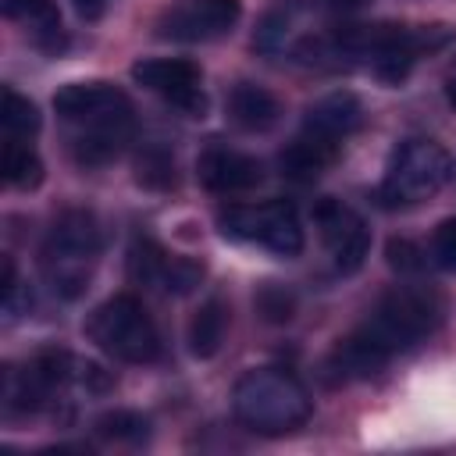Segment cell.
Masks as SVG:
<instances>
[{
  "label": "cell",
  "mask_w": 456,
  "mask_h": 456,
  "mask_svg": "<svg viewBox=\"0 0 456 456\" xmlns=\"http://www.w3.org/2000/svg\"><path fill=\"white\" fill-rule=\"evenodd\" d=\"M53 110L78 128L71 142L78 164H107L132 132V100L110 82H71L57 89Z\"/></svg>",
  "instance_id": "1"
},
{
  "label": "cell",
  "mask_w": 456,
  "mask_h": 456,
  "mask_svg": "<svg viewBox=\"0 0 456 456\" xmlns=\"http://www.w3.org/2000/svg\"><path fill=\"white\" fill-rule=\"evenodd\" d=\"M232 413L256 435H289L310 420L314 399L285 367H256L235 381Z\"/></svg>",
  "instance_id": "2"
},
{
  "label": "cell",
  "mask_w": 456,
  "mask_h": 456,
  "mask_svg": "<svg viewBox=\"0 0 456 456\" xmlns=\"http://www.w3.org/2000/svg\"><path fill=\"white\" fill-rule=\"evenodd\" d=\"M445 25H403V21H378V25H349L335 36V53L370 61L374 75L385 82H399L417 57L435 53L449 43Z\"/></svg>",
  "instance_id": "3"
},
{
  "label": "cell",
  "mask_w": 456,
  "mask_h": 456,
  "mask_svg": "<svg viewBox=\"0 0 456 456\" xmlns=\"http://www.w3.org/2000/svg\"><path fill=\"white\" fill-rule=\"evenodd\" d=\"M100 228L89 210H68L43 246V274L50 289L64 299H78L93 278L96 256H100Z\"/></svg>",
  "instance_id": "4"
},
{
  "label": "cell",
  "mask_w": 456,
  "mask_h": 456,
  "mask_svg": "<svg viewBox=\"0 0 456 456\" xmlns=\"http://www.w3.org/2000/svg\"><path fill=\"white\" fill-rule=\"evenodd\" d=\"M86 335L96 342L107 356L121 363H153L160 356V335L146 306L121 292L103 299L89 317H86Z\"/></svg>",
  "instance_id": "5"
},
{
  "label": "cell",
  "mask_w": 456,
  "mask_h": 456,
  "mask_svg": "<svg viewBox=\"0 0 456 456\" xmlns=\"http://www.w3.org/2000/svg\"><path fill=\"white\" fill-rule=\"evenodd\" d=\"M452 175V157L435 139H403L385 164L378 200L385 207H413L431 200Z\"/></svg>",
  "instance_id": "6"
},
{
  "label": "cell",
  "mask_w": 456,
  "mask_h": 456,
  "mask_svg": "<svg viewBox=\"0 0 456 456\" xmlns=\"http://www.w3.org/2000/svg\"><path fill=\"white\" fill-rule=\"evenodd\" d=\"M438 321H442V296L435 289L395 285L392 292L381 296V303L360 328H367L374 342H381L392 356H399L417 342H424L438 328Z\"/></svg>",
  "instance_id": "7"
},
{
  "label": "cell",
  "mask_w": 456,
  "mask_h": 456,
  "mask_svg": "<svg viewBox=\"0 0 456 456\" xmlns=\"http://www.w3.org/2000/svg\"><path fill=\"white\" fill-rule=\"evenodd\" d=\"M217 224L228 239L256 242L278 256H299L303 253V224L292 203L267 200V203H232L217 210Z\"/></svg>",
  "instance_id": "8"
},
{
  "label": "cell",
  "mask_w": 456,
  "mask_h": 456,
  "mask_svg": "<svg viewBox=\"0 0 456 456\" xmlns=\"http://www.w3.org/2000/svg\"><path fill=\"white\" fill-rule=\"evenodd\" d=\"M314 221L321 228V239H324V246L331 253L335 271L338 274L360 271V264L370 253V228H367V221L353 207H346L342 200H331V196H324L314 207Z\"/></svg>",
  "instance_id": "9"
},
{
  "label": "cell",
  "mask_w": 456,
  "mask_h": 456,
  "mask_svg": "<svg viewBox=\"0 0 456 456\" xmlns=\"http://www.w3.org/2000/svg\"><path fill=\"white\" fill-rule=\"evenodd\" d=\"M242 14V0H178L157 21V36L175 43H207L224 32Z\"/></svg>",
  "instance_id": "10"
},
{
  "label": "cell",
  "mask_w": 456,
  "mask_h": 456,
  "mask_svg": "<svg viewBox=\"0 0 456 456\" xmlns=\"http://www.w3.org/2000/svg\"><path fill=\"white\" fill-rule=\"evenodd\" d=\"M132 78L164 96L167 103L182 107L185 114L200 118L207 110V96H203V75L192 61H182V57H146V61H135L132 64Z\"/></svg>",
  "instance_id": "11"
},
{
  "label": "cell",
  "mask_w": 456,
  "mask_h": 456,
  "mask_svg": "<svg viewBox=\"0 0 456 456\" xmlns=\"http://www.w3.org/2000/svg\"><path fill=\"white\" fill-rule=\"evenodd\" d=\"M196 175L210 192H246L256 189L264 178V167L256 157L228 150V146H210L196 160Z\"/></svg>",
  "instance_id": "12"
},
{
  "label": "cell",
  "mask_w": 456,
  "mask_h": 456,
  "mask_svg": "<svg viewBox=\"0 0 456 456\" xmlns=\"http://www.w3.org/2000/svg\"><path fill=\"white\" fill-rule=\"evenodd\" d=\"M388 363H392V353L381 342H374L367 328H356L331 349V356L324 360V374L328 381H360V378L381 374Z\"/></svg>",
  "instance_id": "13"
},
{
  "label": "cell",
  "mask_w": 456,
  "mask_h": 456,
  "mask_svg": "<svg viewBox=\"0 0 456 456\" xmlns=\"http://www.w3.org/2000/svg\"><path fill=\"white\" fill-rule=\"evenodd\" d=\"M360 125H363V103L349 89H335V93L314 100L303 114V132H314V135H321L328 142H338V146Z\"/></svg>",
  "instance_id": "14"
},
{
  "label": "cell",
  "mask_w": 456,
  "mask_h": 456,
  "mask_svg": "<svg viewBox=\"0 0 456 456\" xmlns=\"http://www.w3.org/2000/svg\"><path fill=\"white\" fill-rule=\"evenodd\" d=\"M338 160V142H328L314 132H299L281 153H278V167L285 178L292 182H314L321 178L331 164Z\"/></svg>",
  "instance_id": "15"
},
{
  "label": "cell",
  "mask_w": 456,
  "mask_h": 456,
  "mask_svg": "<svg viewBox=\"0 0 456 456\" xmlns=\"http://www.w3.org/2000/svg\"><path fill=\"white\" fill-rule=\"evenodd\" d=\"M228 114H232V121H235L239 128H246V132H267V128L278 125L281 107H278L274 93H267L264 86H256V82H239V86H232V93H228Z\"/></svg>",
  "instance_id": "16"
},
{
  "label": "cell",
  "mask_w": 456,
  "mask_h": 456,
  "mask_svg": "<svg viewBox=\"0 0 456 456\" xmlns=\"http://www.w3.org/2000/svg\"><path fill=\"white\" fill-rule=\"evenodd\" d=\"M4 14L28 25L36 32V43L46 50H57L64 43L61 36V11L53 0H4Z\"/></svg>",
  "instance_id": "17"
},
{
  "label": "cell",
  "mask_w": 456,
  "mask_h": 456,
  "mask_svg": "<svg viewBox=\"0 0 456 456\" xmlns=\"http://www.w3.org/2000/svg\"><path fill=\"white\" fill-rule=\"evenodd\" d=\"M224 331H228V306L221 299H207L189 321V353L200 360L217 356Z\"/></svg>",
  "instance_id": "18"
},
{
  "label": "cell",
  "mask_w": 456,
  "mask_h": 456,
  "mask_svg": "<svg viewBox=\"0 0 456 456\" xmlns=\"http://www.w3.org/2000/svg\"><path fill=\"white\" fill-rule=\"evenodd\" d=\"M4 178H7V185L25 189V192L43 182V160L25 139L7 135V142H4Z\"/></svg>",
  "instance_id": "19"
},
{
  "label": "cell",
  "mask_w": 456,
  "mask_h": 456,
  "mask_svg": "<svg viewBox=\"0 0 456 456\" xmlns=\"http://www.w3.org/2000/svg\"><path fill=\"white\" fill-rule=\"evenodd\" d=\"M167 264H171V256L153 239H135L132 249H128V274L139 285L160 289L164 285V274H167Z\"/></svg>",
  "instance_id": "20"
},
{
  "label": "cell",
  "mask_w": 456,
  "mask_h": 456,
  "mask_svg": "<svg viewBox=\"0 0 456 456\" xmlns=\"http://www.w3.org/2000/svg\"><path fill=\"white\" fill-rule=\"evenodd\" d=\"M0 121H4V132L14 135V139H28L39 132V110L28 96L14 93V89H4V110H0Z\"/></svg>",
  "instance_id": "21"
},
{
  "label": "cell",
  "mask_w": 456,
  "mask_h": 456,
  "mask_svg": "<svg viewBox=\"0 0 456 456\" xmlns=\"http://www.w3.org/2000/svg\"><path fill=\"white\" fill-rule=\"evenodd\" d=\"M96 431L110 442H128V445H139L150 438V420L135 410H110L96 420Z\"/></svg>",
  "instance_id": "22"
},
{
  "label": "cell",
  "mask_w": 456,
  "mask_h": 456,
  "mask_svg": "<svg viewBox=\"0 0 456 456\" xmlns=\"http://www.w3.org/2000/svg\"><path fill=\"white\" fill-rule=\"evenodd\" d=\"M253 303H256V314H260L264 321H271V324H285V321L292 317V310H296L292 292L281 289V285H274V281H267V285L256 292Z\"/></svg>",
  "instance_id": "23"
},
{
  "label": "cell",
  "mask_w": 456,
  "mask_h": 456,
  "mask_svg": "<svg viewBox=\"0 0 456 456\" xmlns=\"http://www.w3.org/2000/svg\"><path fill=\"white\" fill-rule=\"evenodd\" d=\"M385 256H388V267L399 271V274H413V271L424 267V249L410 239H388Z\"/></svg>",
  "instance_id": "24"
},
{
  "label": "cell",
  "mask_w": 456,
  "mask_h": 456,
  "mask_svg": "<svg viewBox=\"0 0 456 456\" xmlns=\"http://www.w3.org/2000/svg\"><path fill=\"white\" fill-rule=\"evenodd\" d=\"M431 260L442 271H456V217H445L431 235Z\"/></svg>",
  "instance_id": "25"
},
{
  "label": "cell",
  "mask_w": 456,
  "mask_h": 456,
  "mask_svg": "<svg viewBox=\"0 0 456 456\" xmlns=\"http://www.w3.org/2000/svg\"><path fill=\"white\" fill-rule=\"evenodd\" d=\"M139 182H146V185H153V189H167V185L175 182V167H171V160L160 157V153H146V157H139Z\"/></svg>",
  "instance_id": "26"
},
{
  "label": "cell",
  "mask_w": 456,
  "mask_h": 456,
  "mask_svg": "<svg viewBox=\"0 0 456 456\" xmlns=\"http://www.w3.org/2000/svg\"><path fill=\"white\" fill-rule=\"evenodd\" d=\"M71 4H75L78 18H86V21L100 18V11H103V0H71Z\"/></svg>",
  "instance_id": "27"
},
{
  "label": "cell",
  "mask_w": 456,
  "mask_h": 456,
  "mask_svg": "<svg viewBox=\"0 0 456 456\" xmlns=\"http://www.w3.org/2000/svg\"><path fill=\"white\" fill-rule=\"evenodd\" d=\"M445 100H449V107L456 110V78H449V82H445Z\"/></svg>",
  "instance_id": "28"
},
{
  "label": "cell",
  "mask_w": 456,
  "mask_h": 456,
  "mask_svg": "<svg viewBox=\"0 0 456 456\" xmlns=\"http://www.w3.org/2000/svg\"><path fill=\"white\" fill-rule=\"evenodd\" d=\"M328 4H335V7H360V4H367V0H328Z\"/></svg>",
  "instance_id": "29"
}]
</instances>
